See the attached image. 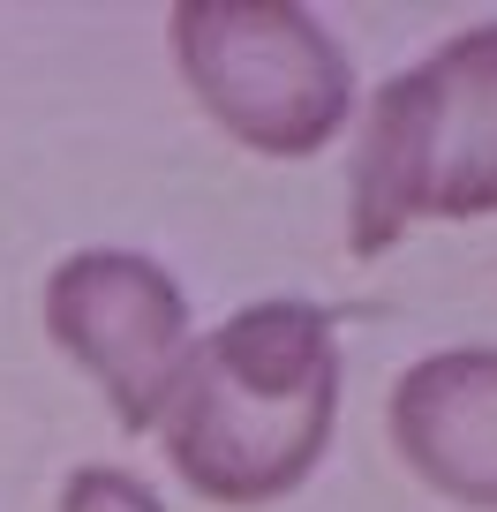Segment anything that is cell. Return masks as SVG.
Returning a JSON list of instances; mask_svg holds the SVG:
<instances>
[{"instance_id":"cell-1","label":"cell","mask_w":497,"mask_h":512,"mask_svg":"<svg viewBox=\"0 0 497 512\" xmlns=\"http://www.w3.org/2000/svg\"><path fill=\"white\" fill-rule=\"evenodd\" d=\"M339 332L317 302H249L196 332L159 407V452L204 505L257 512L317 475L339 430Z\"/></svg>"},{"instance_id":"cell-2","label":"cell","mask_w":497,"mask_h":512,"mask_svg":"<svg viewBox=\"0 0 497 512\" xmlns=\"http://www.w3.org/2000/svg\"><path fill=\"white\" fill-rule=\"evenodd\" d=\"M430 219H497V23L377 83L347 174V249L385 256Z\"/></svg>"},{"instance_id":"cell-3","label":"cell","mask_w":497,"mask_h":512,"mask_svg":"<svg viewBox=\"0 0 497 512\" xmlns=\"http://www.w3.org/2000/svg\"><path fill=\"white\" fill-rule=\"evenodd\" d=\"M166 46L204 121L257 159H317L362 121L347 46L302 0H174Z\"/></svg>"},{"instance_id":"cell-4","label":"cell","mask_w":497,"mask_h":512,"mask_svg":"<svg viewBox=\"0 0 497 512\" xmlns=\"http://www.w3.org/2000/svg\"><path fill=\"white\" fill-rule=\"evenodd\" d=\"M46 339L106 392L113 422L136 437L159 430L181 362L196 347L189 294L144 249H76L46 272Z\"/></svg>"},{"instance_id":"cell-5","label":"cell","mask_w":497,"mask_h":512,"mask_svg":"<svg viewBox=\"0 0 497 512\" xmlns=\"http://www.w3.org/2000/svg\"><path fill=\"white\" fill-rule=\"evenodd\" d=\"M385 437L422 490L497 512V347H437L392 377Z\"/></svg>"},{"instance_id":"cell-6","label":"cell","mask_w":497,"mask_h":512,"mask_svg":"<svg viewBox=\"0 0 497 512\" xmlns=\"http://www.w3.org/2000/svg\"><path fill=\"white\" fill-rule=\"evenodd\" d=\"M53 512H166V505H159V490H151L136 467L91 460V467H68V475H61Z\"/></svg>"}]
</instances>
